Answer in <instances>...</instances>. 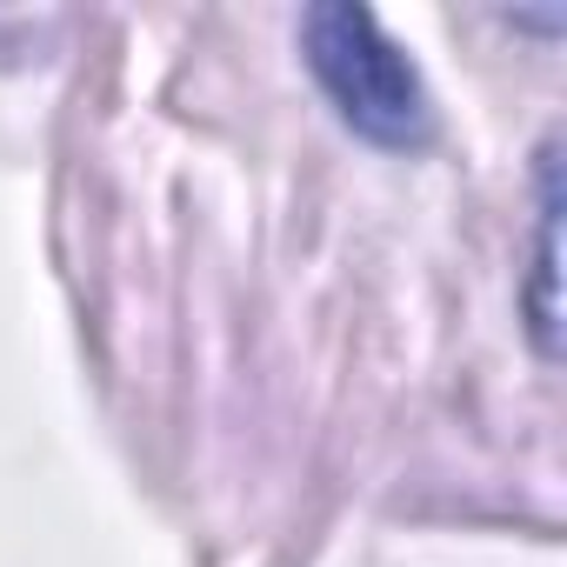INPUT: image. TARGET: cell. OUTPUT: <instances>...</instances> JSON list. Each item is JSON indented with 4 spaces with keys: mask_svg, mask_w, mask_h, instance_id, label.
Instances as JSON below:
<instances>
[{
    "mask_svg": "<svg viewBox=\"0 0 567 567\" xmlns=\"http://www.w3.org/2000/svg\"><path fill=\"white\" fill-rule=\"evenodd\" d=\"M308 68L321 74L334 107L374 141L408 147L434 121L414 61L381 34V21L368 8H321V14H308Z\"/></svg>",
    "mask_w": 567,
    "mask_h": 567,
    "instance_id": "cell-1",
    "label": "cell"
},
{
    "mask_svg": "<svg viewBox=\"0 0 567 567\" xmlns=\"http://www.w3.org/2000/svg\"><path fill=\"white\" fill-rule=\"evenodd\" d=\"M560 161H554V141L540 147V227H534V348L554 354V220H560Z\"/></svg>",
    "mask_w": 567,
    "mask_h": 567,
    "instance_id": "cell-2",
    "label": "cell"
}]
</instances>
